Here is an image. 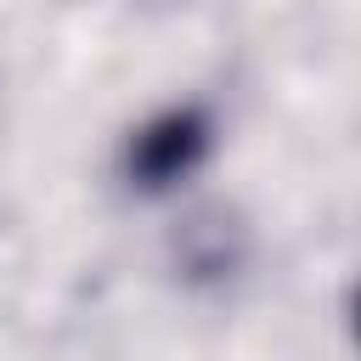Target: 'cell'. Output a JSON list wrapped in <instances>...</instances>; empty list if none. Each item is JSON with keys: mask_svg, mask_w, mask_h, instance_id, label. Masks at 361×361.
Segmentation results:
<instances>
[{"mask_svg": "<svg viewBox=\"0 0 361 361\" xmlns=\"http://www.w3.org/2000/svg\"><path fill=\"white\" fill-rule=\"evenodd\" d=\"M355 327H361V299H355Z\"/></svg>", "mask_w": 361, "mask_h": 361, "instance_id": "7a4b0ae2", "label": "cell"}, {"mask_svg": "<svg viewBox=\"0 0 361 361\" xmlns=\"http://www.w3.org/2000/svg\"><path fill=\"white\" fill-rule=\"evenodd\" d=\"M209 147H214V118L186 102V107H164L147 124H135L118 169L135 192H169L175 180H186L209 158Z\"/></svg>", "mask_w": 361, "mask_h": 361, "instance_id": "6da1fadb", "label": "cell"}]
</instances>
